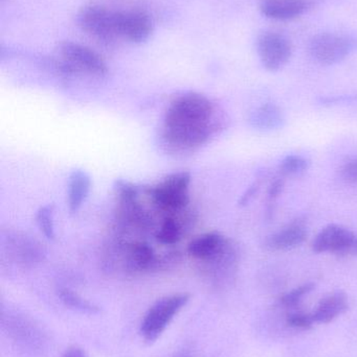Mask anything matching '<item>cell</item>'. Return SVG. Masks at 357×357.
Returning a JSON list of instances; mask_svg holds the SVG:
<instances>
[{
  "instance_id": "cell-1",
  "label": "cell",
  "mask_w": 357,
  "mask_h": 357,
  "mask_svg": "<svg viewBox=\"0 0 357 357\" xmlns=\"http://www.w3.org/2000/svg\"><path fill=\"white\" fill-rule=\"evenodd\" d=\"M213 111L211 100L196 92L174 100L163 123L166 146L176 152H191L207 144L212 133Z\"/></svg>"
},
{
  "instance_id": "cell-2",
  "label": "cell",
  "mask_w": 357,
  "mask_h": 357,
  "mask_svg": "<svg viewBox=\"0 0 357 357\" xmlns=\"http://www.w3.org/2000/svg\"><path fill=\"white\" fill-rule=\"evenodd\" d=\"M189 301V294H175L155 302L140 323V333L144 341L148 344L157 341Z\"/></svg>"
},
{
  "instance_id": "cell-3",
  "label": "cell",
  "mask_w": 357,
  "mask_h": 357,
  "mask_svg": "<svg viewBox=\"0 0 357 357\" xmlns=\"http://www.w3.org/2000/svg\"><path fill=\"white\" fill-rule=\"evenodd\" d=\"M190 183L191 174L182 172L168 176L161 183L149 187L146 190L161 209L172 212L182 211L190 202Z\"/></svg>"
},
{
  "instance_id": "cell-4",
  "label": "cell",
  "mask_w": 357,
  "mask_h": 357,
  "mask_svg": "<svg viewBox=\"0 0 357 357\" xmlns=\"http://www.w3.org/2000/svg\"><path fill=\"white\" fill-rule=\"evenodd\" d=\"M310 54L323 65H335L357 50V37L347 33H324L310 42Z\"/></svg>"
},
{
  "instance_id": "cell-5",
  "label": "cell",
  "mask_w": 357,
  "mask_h": 357,
  "mask_svg": "<svg viewBox=\"0 0 357 357\" xmlns=\"http://www.w3.org/2000/svg\"><path fill=\"white\" fill-rule=\"evenodd\" d=\"M63 68L67 73H85L105 75L108 71L106 63L92 48L73 42H64L60 46Z\"/></svg>"
},
{
  "instance_id": "cell-6",
  "label": "cell",
  "mask_w": 357,
  "mask_h": 357,
  "mask_svg": "<svg viewBox=\"0 0 357 357\" xmlns=\"http://www.w3.org/2000/svg\"><path fill=\"white\" fill-rule=\"evenodd\" d=\"M314 253H331L339 256L357 255V234L340 225H328L314 237Z\"/></svg>"
},
{
  "instance_id": "cell-7",
  "label": "cell",
  "mask_w": 357,
  "mask_h": 357,
  "mask_svg": "<svg viewBox=\"0 0 357 357\" xmlns=\"http://www.w3.org/2000/svg\"><path fill=\"white\" fill-rule=\"evenodd\" d=\"M80 27L99 41L110 43L119 38L115 29V12L101 6H84L78 14Z\"/></svg>"
},
{
  "instance_id": "cell-8",
  "label": "cell",
  "mask_w": 357,
  "mask_h": 357,
  "mask_svg": "<svg viewBox=\"0 0 357 357\" xmlns=\"http://www.w3.org/2000/svg\"><path fill=\"white\" fill-rule=\"evenodd\" d=\"M257 50L264 68L272 73L282 69L291 56V42L274 31H266L259 36Z\"/></svg>"
},
{
  "instance_id": "cell-9",
  "label": "cell",
  "mask_w": 357,
  "mask_h": 357,
  "mask_svg": "<svg viewBox=\"0 0 357 357\" xmlns=\"http://www.w3.org/2000/svg\"><path fill=\"white\" fill-rule=\"evenodd\" d=\"M115 22L119 38H124L132 43H143L153 33L152 20L142 10L115 12Z\"/></svg>"
},
{
  "instance_id": "cell-10",
  "label": "cell",
  "mask_w": 357,
  "mask_h": 357,
  "mask_svg": "<svg viewBox=\"0 0 357 357\" xmlns=\"http://www.w3.org/2000/svg\"><path fill=\"white\" fill-rule=\"evenodd\" d=\"M307 234L305 224L301 220H296L268 236L264 247L272 252L289 251L301 245L307 238Z\"/></svg>"
},
{
  "instance_id": "cell-11",
  "label": "cell",
  "mask_w": 357,
  "mask_h": 357,
  "mask_svg": "<svg viewBox=\"0 0 357 357\" xmlns=\"http://www.w3.org/2000/svg\"><path fill=\"white\" fill-rule=\"evenodd\" d=\"M312 4V0H261L260 10L268 18L291 20L307 12Z\"/></svg>"
},
{
  "instance_id": "cell-12",
  "label": "cell",
  "mask_w": 357,
  "mask_h": 357,
  "mask_svg": "<svg viewBox=\"0 0 357 357\" xmlns=\"http://www.w3.org/2000/svg\"><path fill=\"white\" fill-rule=\"evenodd\" d=\"M230 241L218 232H209L193 239L188 245V253L196 259L207 261L221 253Z\"/></svg>"
},
{
  "instance_id": "cell-13",
  "label": "cell",
  "mask_w": 357,
  "mask_h": 357,
  "mask_svg": "<svg viewBox=\"0 0 357 357\" xmlns=\"http://www.w3.org/2000/svg\"><path fill=\"white\" fill-rule=\"evenodd\" d=\"M349 306L348 297L343 291L329 294L319 302L316 310L312 312L314 323L328 324L346 312Z\"/></svg>"
},
{
  "instance_id": "cell-14",
  "label": "cell",
  "mask_w": 357,
  "mask_h": 357,
  "mask_svg": "<svg viewBox=\"0 0 357 357\" xmlns=\"http://www.w3.org/2000/svg\"><path fill=\"white\" fill-rule=\"evenodd\" d=\"M163 261L155 256L152 248L146 243H132L127 249V266L129 270L145 272L161 268Z\"/></svg>"
},
{
  "instance_id": "cell-15",
  "label": "cell",
  "mask_w": 357,
  "mask_h": 357,
  "mask_svg": "<svg viewBox=\"0 0 357 357\" xmlns=\"http://www.w3.org/2000/svg\"><path fill=\"white\" fill-rule=\"evenodd\" d=\"M12 317L8 320V333L14 337L15 341L25 347H35L37 342H41V331L29 319L19 314H13Z\"/></svg>"
},
{
  "instance_id": "cell-16",
  "label": "cell",
  "mask_w": 357,
  "mask_h": 357,
  "mask_svg": "<svg viewBox=\"0 0 357 357\" xmlns=\"http://www.w3.org/2000/svg\"><path fill=\"white\" fill-rule=\"evenodd\" d=\"M92 188L90 176L82 169H75L68 178V206L73 213L77 212L85 202Z\"/></svg>"
},
{
  "instance_id": "cell-17",
  "label": "cell",
  "mask_w": 357,
  "mask_h": 357,
  "mask_svg": "<svg viewBox=\"0 0 357 357\" xmlns=\"http://www.w3.org/2000/svg\"><path fill=\"white\" fill-rule=\"evenodd\" d=\"M249 123L260 131H274L282 127L284 116L276 105L265 104L252 114Z\"/></svg>"
},
{
  "instance_id": "cell-18",
  "label": "cell",
  "mask_w": 357,
  "mask_h": 357,
  "mask_svg": "<svg viewBox=\"0 0 357 357\" xmlns=\"http://www.w3.org/2000/svg\"><path fill=\"white\" fill-rule=\"evenodd\" d=\"M59 298L62 303L71 310H77L81 314H90L94 316L101 312L100 307L96 304L92 303L88 300L84 299L81 296L78 295L73 291L68 289H60L58 291Z\"/></svg>"
},
{
  "instance_id": "cell-19",
  "label": "cell",
  "mask_w": 357,
  "mask_h": 357,
  "mask_svg": "<svg viewBox=\"0 0 357 357\" xmlns=\"http://www.w3.org/2000/svg\"><path fill=\"white\" fill-rule=\"evenodd\" d=\"M310 162L305 157L300 155H289L282 159L279 165V173L283 177H297L309 169Z\"/></svg>"
},
{
  "instance_id": "cell-20",
  "label": "cell",
  "mask_w": 357,
  "mask_h": 357,
  "mask_svg": "<svg viewBox=\"0 0 357 357\" xmlns=\"http://www.w3.org/2000/svg\"><path fill=\"white\" fill-rule=\"evenodd\" d=\"M182 227L176 218H168L156 233V241L163 245H175L182 239Z\"/></svg>"
},
{
  "instance_id": "cell-21",
  "label": "cell",
  "mask_w": 357,
  "mask_h": 357,
  "mask_svg": "<svg viewBox=\"0 0 357 357\" xmlns=\"http://www.w3.org/2000/svg\"><path fill=\"white\" fill-rule=\"evenodd\" d=\"M54 205L52 204L42 206L36 214L38 226L48 239L54 238Z\"/></svg>"
},
{
  "instance_id": "cell-22",
  "label": "cell",
  "mask_w": 357,
  "mask_h": 357,
  "mask_svg": "<svg viewBox=\"0 0 357 357\" xmlns=\"http://www.w3.org/2000/svg\"><path fill=\"white\" fill-rule=\"evenodd\" d=\"M314 283H305V284L301 285V287H296L293 291H289L285 294L280 299V304L283 307L287 308V310H293L300 305L304 298L306 296L309 295L312 291H314Z\"/></svg>"
},
{
  "instance_id": "cell-23",
  "label": "cell",
  "mask_w": 357,
  "mask_h": 357,
  "mask_svg": "<svg viewBox=\"0 0 357 357\" xmlns=\"http://www.w3.org/2000/svg\"><path fill=\"white\" fill-rule=\"evenodd\" d=\"M115 188L125 204L133 203L140 190V187L124 180L115 181Z\"/></svg>"
},
{
  "instance_id": "cell-24",
  "label": "cell",
  "mask_w": 357,
  "mask_h": 357,
  "mask_svg": "<svg viewBox=\"0 0 357 357\" xmlns=\"http://www.w3.org/2000/svg\"><path fill=\"white\" fill-rule=\"evenodd\" d=\"M287 324L293 328L308 329L314 322L312 312H293L287 316Z\"/></svg>"
},
{
  "instance_id": "cell-25",
  "label": "cell",
  "mask_w": 357,
  "mask_h": 357,
  "mask_svg": "<svg viewBox=\"0 0 357 357\" xmlns=\"http://www.w3.org/2000/svg\"><path fill=\"white\" fill-rule=\"evenodd\" d=\"M342 177L348 182H357V159L346 163L341 169Z\"/></svg>"
},
{
  "instance_id": "cell-26",
  "label": "cell",
  "mask_w": 357,
  "mask_h": 357,
  "mask_svg": "<svg viewBox=\"0 0 357 357\" xmlns=\"http://www.w3.org/2000/svg\"><path fill=\"white\" fill-rule=\"evenodd\" d=\"M283 188H284V181L278 178L270 185V189H268V195L270 197H277L282 192Z\"/></svg>"
},
{
  "instance_id": "cell-27",
  "label": "cell",
  "mask_w": 357,
  "mask_h": 357,
  "mask_svg": "<svg viewBox=\"0 0 357 357\" xmlns=\"http://www.w3.org/2000/svg\"><path fill=\"white\" fill-rule=\"evenodd\" d=\"M258 189H259V185L258 184H253L251 187H249V189H247V192L245 193V195H242V197H241L240 202H239V204H240L241 206L242 205H247V203H249V201H251L252 199H253L254 197H255L256 193H257Z\"/></svg>"
},
{
  "instance_id": "cell-28",
  "label": "cell",
  "mask_w": 357,
  "mask_h": 357,
  "mask_svg": "<svg viewBox=\"0 0 357 357\" xmlns=\"http://www.w3.org/2000/svg\"><path fill=\"white\" fill-rule=\"evenodd\" d=\"M61 357H88V356L85 350L73 346V347L68 348Z\"/></svg>"
},
{
  "instance_id": "cell-29",
  "label": "cell",
  "mask_w": 357,
  "mask_h": 357,
  "mask_svg": "<svg viewBox=\"0 0 357 357\" xmlns=\"http://www.w3.org/2000/svg\"><path fill=\"white\" fill-rule=\"evenodd\" d=\"M184 357H187V356H184Z\"/></svg>"
}]
</instances>
